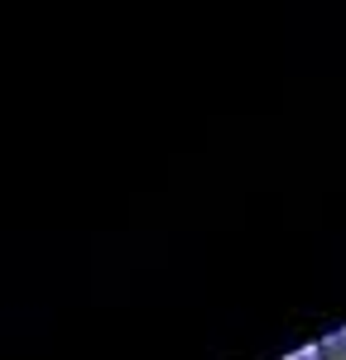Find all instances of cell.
<instances>
[{"instance_id":"obj_1","label":"cell","mask_w":346,"mask_h":360,"mask_svg":"<svg viewBox=\"0 0 346 360\" xmlns=\"http://www.w3.org/2000/svg\"><path fill=\"white\" fill-rule=\"evenodd\" d=\"M288 360H317V346H303L298 356H288Z\"/></svg>"}]
</instances>
